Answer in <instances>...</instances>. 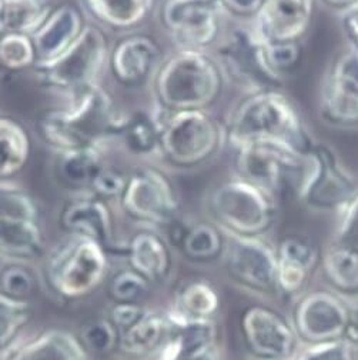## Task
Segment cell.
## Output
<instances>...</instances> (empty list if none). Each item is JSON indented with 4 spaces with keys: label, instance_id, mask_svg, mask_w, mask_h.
Returning a JSON list of instances; mask_svg holds the SVG:
<instances>
[{
    "label": "cell",
    "instance_id": "52a82bcc",
    "mask_svg": "<svg viewBox=\"0 0 358 360\" xmlns=\"http://www.w3.org/2000/svg\"><path fill=\"white\" fill-rule=\"evenodd\" d=\"M210 209L223 232L254 238L273 226L277 213L276 199L243 179L220 185L210 196Z\"/></svg>",
    "mask_w": 358,
    "mask_h": 360
},
{
    "label": "cell",
    "instance_id": "d590c367",
    "mask_svg": "<svg viewBox=\"0 0 358 360\" xmlns=\"http://www.w3.org/2000/svg\"><path fill=\"white\" fill-rule=\"evenodd\" d=\"M37 62L32 37L22 33L0 36V66L11 72L32 69Z\"/></svg>",
    "mask_w": 358,
    "mask_h": 360
},
{
    "label": "cell",
    "instance_id": "484cf974",
    "mask_svg": "<svg viewBox=\"0 0 358 360\" xmlns=\"http://www.w3.org/2000/svg\"><path fill=\"white\" fill-rule=\"evenodd\" d=\"M44 248L39 220H0V255L15 260H30L41 255Z\"/></svg>",
    "mask_w": 358,
    "mask_h": 360
},
{
    "label": "cell",
    "instance_id": "ee69618b",
    "mask_svg": "<svg viewBox=\"0 0 358 360\" xmlns=\"http://www.w3.org/2000/svg\"><path fill=\"white\" fill-rule=\"evenodd\" d=\"M333 242L358 249V195L340 213Z\"/></svg>",
    "mask_w": 358,
    "mask_h": 360
},
{
    "label": "cell",
    "instance_id": "f5cc1de1",
    "mask_svg": "<svg viewBox=\"0 0 358 360\" xmlns=\"http://www.w3.org/2000/svg\"><path fill=\"white\" fill-rule=\"evenodd\" d=\"M355 4H357V5H358V0H355Z\"/></svg>",
    "mask_w": 358,
    "mask_h": 360
},
{
    "label": "cell",
    "instance_id": "1f68e13d",
    "mask_svg": "<svg viewBox=\"0 0 358 360\" xmlns=\"http://www.w3.org/2000/svg\"><path fill=\"white\" fill-rule=\"evenodd\" d=\"M88 13L105 26L130 29L150 13L154 0H83Z\"/></svg>",
    "mask_w": 358,
    "mask_h": 360
},
{
    "label": "cell",
    "instance_id": "4fadbf2b",
    "mask_svg": "<svg viewBox=\"0 0 358 360\" xmlns=\"http://www.w3.org/2000/svg\"><path fill=\"white\" fill-rule=\"evenodd\" d=\"M350 306L333 292H310L300 296L294 309L293 326L305 345L343 340L348 321Z\"/></svg>",
    "mask_w": 358,
    "mask_h": 360
},
{
    "label": "cell",
    "instance_id": "ab89813d",
    "mask_svg": "<svg viewBox=\"0 0 358 360\" xmlns=\"http://www.w3.org/2000/svg\"><path fill=\"white\" fill-rule=\"evenodd\" d=\"M4 219L39 220V210L32 196L8 182H0V220Z\"/></svg>",
    "mask_w": 358,
    "mask_h": 360
},
{
    "label": "cell",
    "instance_id": "cb8c5ba5",
    "mask_svg": "<svg viewBox=\"0 0 358 360\" xmlns=\"http://www.w3.org/2000/svg\"><path fill=\"white\" fill-rule=\"evenodd\" d=\"M170 330L168 313L147 309L136 323L120 332L117 350L126 357L147 360L167 345Z\"/></svg>",
    "mask_w": 358,
    "mask_h": 360
},
{
    "label": "cell",
    "instance_id": "603a6c76",
    "mask_svg": "<svg viewBox=\"0 0 358 360\" xmlns=\"http://www.w3.org/2000/svg\"><path fill=\"white\" fill-rule=\"evenodd\" d=\"M128 267L150 283H166L173 272V252L168 242L153 232L134 235L126 246Z\"/></svg>",
    "mask_w": 358,
    "mask_h": 360
},
{
    "label": "cell",
    "instance_id": "6da1fadb",
    "mask_svg": "<svg viewBox=\"0 0 358 360\" xmlns=\"http://www.w3.org/2000/svg\"><path fill=\"white\" fill-rule=\"evenodd\" d=\"M124 119L107 90L98 83L73 96L67 108L44 115L40 130L58 152L103 148L109 139L119 138Z\"/></svg>",
    "mask_w": 358,
    "mask_h": 360
},
{
    "label": "cell",
    "instance_id": "f35d334b",
    "mask_svg": "<svg viewBox=\"0 0 358 360\" xmlns=\"http://www.w3.org/2000/svg\"><path fill=\"white\" fill-rule=\"evenodd\" d=\"M263 63L270 76L279 83L300 59V46L296 41L264 43L261 48Z\"/></svg>",
    "mask_w": 358,
    "mask_h": 360
},
{
    "label": "cell",
    "instance_id": "5b68a950",
    "mask_svg": "<svg viewBox=\"0 0 358 360\" xmlns=\"http://www.w3.org/2000/svg\"><path fill=\"white\" fill-rule=\"evenodd\" d=\"M109 59L106 34L93 25H84L70 46L51 60L36 62L32 68L36 79L46 89L72 96L98 84Z\"/></svg>",
    "mask_w": 358,
    "mask_h": 360
},
{
    "label": "cell",
    "instance_id": "816d5d0a",
    "mask_svg": "<svg viewBox=\"0 0 358 360\" xmlns=\"http://www.w3.org/2000/svg\"><path fill=\"white\" fill-rule=\"evenodd\" d=\"M2 257H4V256H2V255H0V260H2Z\"/></svg>",
    "mask_w": 358,
    "mask_h": 360
},
{
    "label": "cell",
    "instance_id": "7c38bea8",
    "mask_svg": "<svg viewBox=\"0 0 358 360\" xmlns=\"http://www.w3.org/2000/svg\"><path fill=\"white\" fill-rule=\"evenodd\" d=\"M263 41L251 29L232 30L217 49V68L234 84L253 94L264 92L270 84H277L263 63Z\"/></svg>",
    "mask_w": 358,
    "mask_h": 360
},
{
    "label": "cell",
    "instance_id": "44dd1931",
    "mask_svg": "<svg viewBox=\"0 0 358 360\" xmlns=\"http://www.w3.org/2000/svg\"><path fill=\"white\" fill-rule=\"evenodd\" d=\"M84 27L79 9L70 4L53 9L43 25L30 34L37 62L51 60L65 52Z\"/></svg>",
    "mask_w": 358,
    "mask_h": 360
},
{
    "label": "cell",
    "instance_id": "e575fe53",
    "mask_svg": "<svg viewBox=\"0 0 358 360\" xmlns=\"http://www.w3.org/2000/svg\"><path fill=\"white\" fill-rule=\"evenodd\" d=\"M30 300H15L0 292V353L13 346V340L30 321Z\"/></svg>",
    "mask_w": 358,
    "mask_h": 360
},
{
    "label": "cell",
    "instance_id": "83f0119b",
    "mask_svg": "<svg viewBox=\"0 0 358 360\" xmlns=\"http://www.w3.org/2000/svg\"><path fill=\"white\" fill-rule=\"evenodd\" d=\"M30 153L32 141L26 127L13 117L0 116V182L19 174Z\"/></svg>",
    "mask_w": 358,
    "mask_h": 360
},
{
    "label": "cell",
    "instance_id": "3957f363",
    "mask_svg": "<svg viewBox=\"0 0 358 360\" xmlns=\"http://www.w3.org/2000/svg\"><path fill=\"white\" fill-rule=\"evenodd\" d=\"M110 260L99 243L69 235L56 245L43 264V279L59 299L76 302L91 296L107 279Z\"/></svg>",
    "mask_w": 358,
    "mask_h": 360
},
{
    "label": "cell",
    "instance_id": "c3c4849f",
    "mask_svg": "<svg viewBox=\"0 0 358 360\" xmlns=\"http://www.w3.org/2000/svg\"><path fill=\"white\" fill-rule=\"evenodd\" d=\"M147 360H177L170 352H167L166 349H161V352H159L157 354L149 357Z\"/></svg>",
    "mask_w": 358,
    "mask_h": 360
},
{
    "label": "cell",
    "instance_id": "ba28073f",
    "mask_svg": "<svg viewBox=\"0 0 358 360\" xmlns=\"http://www.w3.org/2000/svg\"><path fill=\"white\" fill-rule=\"evenodd\" d=\"M310 159L311 167L298 200L311 212L340 214L358 195L355 177L327 146H312Z\"/></svg>",
    "mask_w": 358,
    "mask_h": 360
},
{
    "label": "cell",
    "instance_id": "d6986e66",
    "mask_svg": "<svg viewBox=\"0 0 358 360\" xmlns=\"http://www.w3.org/2000/svg\"><path fill=\"white\" fill-rule=\"evenodd\" d=\"M277 256V290L289 297L303 296L319 264V250L308 239L291 236L280 242Z\"/></svg>",
    "mask_w": 358,
    "mask_h": 360
},
{
    "label": "cell",
    "instance_id": "5bb4252c",
    "mask_svg": "<svg viewBox=\"0 0 358 360\" xmlns=\"http://www.w3.org/2000/svg\"><path fill=\"white\" fill-rule=\"evenodd\" d=\"M120 200L130 217L149 224H171L178 213V200L171 184L154 169L131 173Z\"/></svg>",
    "mask_w": 358,
    "mask_h": 360
},
{
    "label": "cell",
    "instance_id": "ac0fdd59",
    "mask_svg": "<svg viewBox=\"0 0 358 360\" xmlns=\"http://www.w3.org/2000/svg\"><path fill=\"white\" fill-rule=\"evenodd\" d=\"M62 226L69 235L91 239L106 250L114 246V223L106 200L84 192L70 200L62 213Z\"/></svg>",
    "mask_w": 358,
    "mask_h": 360
},
{
    "label": "cell",
    "instance_id": "7402d4cb",
    "mask_svg": "<svg viewBox=\"0 0 358 360\" xmlns=\"http://www.w3.org/2000/svg\"><path fill=\"white\" fill-rule=\"evenodd\" d=\"M0 360H92L79 338L63 329H49L12 346Z\"/></svg>",
    "mask_w": 358,
    "mask_h": 360
},
{
    "label": "cell",
    "instance_id": "9c48e42d",
    "mask_svg": "<svg viewBox=\"0 0 358 360\" xmlns=\"http://www.w3.org/2000/svg\"><path fill=\"white\" fill-rule=\"evenodd\" d=\"M159 124L160 152L177 166L199 165L220 145L218 126L203 110L171 112Z\"/></svg>",
    "mask_w": 358,
    "mask_h": 360
},
{
    "label": "cell",
    "instance_id": "e0dca14e",
    "mask_svg": "<svg viewBox=\"0 0 358 360\" xmlns=\"http://www.w3.org/2000/svg\"><path fill=\"white\" fill-rule=\"evenodd\" d=\"M311 16L312 0H264L253 30L264 43L296 41L308 29Z\"/></svg>",
    "mask_w": 358,
    "mask_h": 360
},
{
    "label": "cell",
    "instance_id": "d6a6232c",
    "mask_svg": "<svg viewBox=\"0 0 358 360\" xmlns=\"http://www.w3.org/2000/svg\"><path fill=\"white\" fill-rule=\"evenodd\" d=\"M119 138L128 152L147 156L160 150V124L156 117L138 112L126 116Z\"/></svg>",
    "mask_w": 358,
    "mask_h": 360
},
{
    "label": "cell",
    "instance_id": "7dc6e473",
    "mask_svg": "<svg viewBox=\"0 0 358 360\" xmlns=\"http://www.w3.org/2000/svg\"><path fill=\"white\" fill-rule=\"evenodd\" d=\"M220 4L239 15H256L264 0H220Z\"/></svg>",
    "mask_w": 358,
    "mask_h": 360
},
{
    "label": "cell",
    "instance_id": "f907efd6",
    "mask_svg": "<svg viewBox=\"0 0 358 360\" xmlns=\"http://www.w3.org/2000/svg\"><path fill=\"white\" fill-rule=\"evenodd\" d=\"M354 300H355V303H354V306H351V307L358 313V295L354 296Z\"/></svg>",
    "mask_w": 358,
    "mask_h": 360
},
{
    "label": "cell",
    "instance_id": "4316f807",
    "mask_svg": "<svg viewBox=\"0 0 358 360\" xmlns=\"http://www.w3.org/2000/svg\"><path fill=\"white\" fill-rule=\"evenodd\" d=\"M103 148H79L58 152V174L70 188L87 192L105 167Z\"/></svg>",
    "mask_w": 358,
    "mask_h": 360
},
{
    "label": "cell",
    "instance_id": "836d02e7",
    "mask_svg": "<svg viewBox=\"0 0 358 360\" xmlns=\"http://www.w3.org/2000/svg\"><path fill=\"white\" fill-rule=\"evenodd\" d=\"M180 246L183 253L197 262H207L221 256L225 249V235L208 223H197L185 231Z\"/></svg>",
    "mask_w": 358,
    "mask_h": 360
},
{
    "label": "cell",
    "instance_id": "2e32d148",
    "mask_svg": "<svg viewBox=\"0 0 358 360\" xmlns=\"http://www.w3.org/2000/svg\"><path fill=\"white\" fill-rule=\"evenodd\" d=\"M323 117L340 126L358 123V52L351 49L336 63L321 94Z\"/></svg>",
    "mask_w": 358,
    "mask_h": 360
},
{
    "label": "cell",
    "instance_id": "7bdbcfd3",
    "mask_svg": "<svg viewBox=\"0 0 358 360\" xmlns=\"http://www.w3.org/2000/svg\"><path fill=\"white\" fill-rule=\"evenodd\" d=\"M127 177L117 169H112L105 166L95 180L92 182L91 188H88V193H92L103 200L114 199V198H121L126 184H127Z\"/></svg>",
    "mask_w": 358,
    "mask_h": 360
},
{
    "label": "cell",
    "instance_id": "f1b7e54d",
    "mask_svg": "<svg viewBox=\"0 0 358 360\" xmlns=\"http://www.w3.org/2000/svg\"><path fill=\"white\" fill-rule=\"evenodd\" d=\"M220 304V293L208 281L192 279L177 289L171 311L187 319H213Z\"/></svg>",
    "mask_w": 358,
    "mask_h": 360
},
{
    "label": "cell",
    "instance_id": "ffe728a7",
    "mask_svg": "<svg viewBox=\"0 0 358 360\" xmlns=\"http://www.w3.org/2000/svg\"><path fill=\"white\" fill-rule=\"evenodd\" d=\"M160 58L153 39L134 34L121 39L112 51L110 66L113 76L124 86H139L156 68Z\"/></svg>",
    "mask_w": 358,
    "mask_h": 360
},
{
    "label": "cell",
    "instance_id": "60d3db41",
    "mask_svg": "<svg viewBox=\"0 0 358 360\" xmlns=\"http://www.w3.org/2000/svg\"><path fill=\"white\" fill-rule=\"evenodd\" d=\"M0 292L15 300H29L34 292V278L20 264H11L0 274Z\"/></svg>",
    "mask_w": 358,
    "mask_h": 360
},
{
    "label": "cell",
    "instance_id": "d4e9b609",
    "mask_svg": "<svg viewBox=\"0 0 358 360\" xmlns=\"http://www.w3.org/2000/svg\"><path fill=\"white\" fill-rule=\"evenodd\" d=\"M168 318L171 330L163 349L177 360H194L217 349V326L213 319H187L171 310Z\"/></svg>",
    "mask_w": 358,
    "mask_h": 360
},
{
    "label": "cell",
    "instance_id": "f6af8a7d",
    "mask_svg": "<svg viewBox=\"0 0 358 360\" xmlns=\"http://www.w3.org/2000/svg\"><path fill=\"white\" fill-rule=\"evenodd\" d=\"M147 311L140 303H113L109 310L107 319L117 328L119 333L136 323Z\"/></svg>",
    "mask_w": 358,
    "mask_h": 360
},
{
    "label": "cell",
    "instance_id": "8d00e7d4",
    "mask_svg": "<svg viewBox=\"0 0 358 360\" xmlns=\"http://www.w3.org/2000/svg\"><path fill=\"white\" fill-rule=\"evenodd\" d=\"M120 333L107 319L88 322L80 332L79 340L91 356H106L117 350Z\"/></svg>",
    "mask_w": 358,
    "mask_h": 360
},
{
    "label": "cell",
    "instance_id": "f546056e",
    "mask_svg": "<svg viewBox=\"0 0 358 360\" xmlns=\"http://www.w3.org/2000/svg\"><path fill=\"white\" fill-rule=\"evenodd\" d=\"M321 267L327 282L338 295H358V249L333 242L321 257Z\"/></svg>",
    "mask_w": 358,
    "mask_h": 360
},
{
    "label": "cell",
    "instance_id": "8992f818",
    "mask_svg": "<svg viewBox=\"0 0 358 360\" xmlns=\"http://www.w3.org/2000/svg\"><path fill=\"white\" fill-rule=\"evenodd\" d=\"M236 163L240 179L274 199L284 189L298 195L311 167L310 152L300 153L274 143L240 148Z\"/></svg>",
    "mask_w": 358,
    "mask_h": 360
},
{
    "label": "cell",
    "instance_id": "277c9868",
    "mask_svg": "<svg viewBox=\"0 0 358 360\" xmlns=\"http://www.w3.org/2000/svg\"><path fill=\"white\" fill-rule=\"evenodd\" d=\"M221 73L199 51H183L168 59L156 77L160 105L171 112L203 110L218 95Z\"/></svg>",
    "mask_w": 358,
    "mask_h": 360
},
{
    "label": "cell",
    "instance_id": "30bf717a",
    "mask_svg": "<svg viewBox=\"0 0 358 360\" xmlns=\"http://www.w3.org/2000/svg\"><path fill=\"white\" fill-rule=\"evenodd\" d=\"M223 233L225 249L221 256L227 276L248 292L279 295L276 249L261 238Z\"/></svg>",
    "mask_w": 358,
    "mask_h": 360
},
{
    "label": "cell",
    "instance_id": "681fc988",
    "mask_svg": "<svg viewBox=\"0 0 358 360\" xmlns=\"http://www.w3.org/2000/svg\"><path fill=\"white\" fill-rule=\"evenodd\" d=\"M327 2L331 4V5H336V6L347 8V6L352 5V4H355V0H327Z\"/></svg>",
    "mask_w": 358,
    "mask_h": 360
},
{
    "label": "cell",
    "instance_id": "9a60e30c",
    "mask_svg": "<svg viewBox=\"0 0 358 360\" xmlns=\"http://www.w3.org/2000/svg\"><path fill=\"white\" fill-rule=\"evenodd\" d=\"M221 9L220 0H167L163 20L185 51L201 52L217 37Z\"/></svg>",
    "mask_w": 358,
    "mask_h": 360
},
{
    "label": "cell",
    "instance_id": "bcb514c9",
    "mask_svg": "<svg viewBox=\"0 0 358 360\" xmlns=\"http://www.w3.org/2000/svg\"><path fill=\"white\" fill-rule=\"evenodd\" d=\"M340 18L344 34L350 40L352 49L358 52V5L352 4L344 8Z\"/></svg>",
    "mask_w": 358,
    "mask_h": 360
},
{
    "label": "cell",
    "instance_id": "74e56055",
    "mask_svg": "<svg viewBox=\"0 0 358 360\" xmlns=\"http://www.w3.org/2000/svg\"><path fill=\"white\" fill-rule=\"evenodd\" d=\"M150 282L131 267L119 270L109 283V295L114 303H142L150 292Z\"/></svg>",
    "mask_w": 358,
    "mask_h": 360
},
{
    "label": "cell",
    "instance_id": "b9f144b4",
    "mask_svg": "<svg viewBox=\"0 0 358 360\" xmlns=\"http://www.w3.org/2000/svg\"><path fill=\"white\" fill-rule=\"evenodd\" d=\"M289 360H358V353L344 340L305 345Z\"/></svg>",
    "mask_w": 358,
    "mask_h": 360
},
{
    "label": "cell",
    "instance_id": "8fae6325",
    "mask_svg": "<svg viewBox=\"0 0 358 360\" xmlns=\"http://www.w3.org/2000/svg\"><path fill=\"white\" fill-rule=\"evenodd\" d=\"M241 335L257 360H289L300 350V339L283 314L264 304L247 307L241 314Z\"/></svg>",
    "mask_w": 358,
    "mask_h": 360
},
{
    "label": "cell",
    "instance_id": "7a4b0ae2",
    "mask_svg": "<svg viewBox=\"0 0 358 360\" xmlns=\"http://www.w3.org/2000/svg\"><path fill=\"white\" fill-rule=\"evenodd\" d=\"M229 141L237 149L274 143L300 153L314 146L294 105L274 90L253 94L237 108L229 123Z\"/></svg>",
    "mask_w": 358,
    "mask_h": 360
},
{
    "label": "cell",
    "instance_id": "4dcf8cb0",
    "mask_svg": "<svg viewBox=\"0 0 358 360\" xmlns=\"http://www.w3.org/2000/svg\"><path fill=\"white\" fill-rule=\"evenodd\" d=\"M53 11L49 0H0V36L33 34Z\"/></svg>",
    "mask_w": 358,
    "mask_h": 360
}]
</instances>
